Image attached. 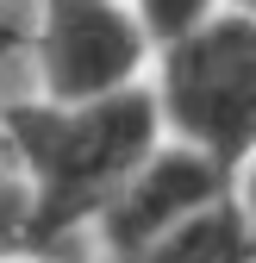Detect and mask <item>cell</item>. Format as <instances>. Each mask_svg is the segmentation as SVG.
I'll use <instances>...</instances> for the list:
<instances>
[{
  "mask_svg": "<svg viewBox=\"0 0 256 263\" xmlns=\"http://www.w3.org/2000/svg\"><path fill=\"white\" fill-rule=\"evenodd\" d=\"M25 50L38 63L44 101H100L144 82L156 38L138 0H38Z\"/></svg>",
  "mask_w": 256,
  "mask_h": 263,
  "instance_id": "3",
  "label": "cell"
},
{
  "mask_svg": "<svg viewBox=\"0 0 256 263\" xmlns=\"http://www.w3.org/2000/svg\"><path fill=\"white\" fill-rule=\"evenodd\" d=\"M150 94L163 113V138L238 176L256 157V13L219 0L163 38Z\"/></svg>",
  "mask_w": 256,
  "mask_h": 263,
  "instance_id": "2",
  "label": "cell"
},
{
  "mask_svg": "<svg viewBox=\"0 0 256 263\" xmlns=\"http://www.w3.org/2000/svg\"><path fill=\"white\" fill-rule=\"evenodd\" d=\"M219 194H231V170H219L212 157L163 138L100 207V245H106V257H125L150 238H163L169 226H181L187 213L212 207Z\"/></svg>",
  "mask_w": 256,
  "mask_h": 263,
  "instance_id": "4",
  "label": "cell"
},
{
  "mask_svg": "<svg viewBox=\"0 0 256 263\" xmlns=\"http://www.w3.org/2000/svg\"><path fill=\"white\" fill-rule=\"evenodd\" d=\"M231 194H238V207H244V219H250V238H256V157L244 163V182H238Z\"/></svg>",
  "mask_w": 256,
  "mask_h": 263,
  "instance_id": "8",
  "label": "cell"
},
{
  "mask_svg": "<svg viewBox=\"0 0 256 263\" xmlns=\"http://www.w3.org/2000/svg\"><path fill=\"white\" fill-rule=\"evenodd\" d=\"M206 7H219V0H138V13H144V25H150V38H156V44L175 38L181 25H194Z\"/></svg>",
  "mask_w": 256,
  "mask_h": 263,
  "instance_id": "7",
  "label": "cell"
},
{
  "mask_svg": "<svg viewBox=\"0 0 256 263\" xmlns=\"http://www.w3.org/2000/svg\"><path fill=\"white\" fill-rule=\"evenodd\" d=\"M19 263H31V257H19Z\"/></svg>",
  "mask_w": 256,
  "mask_h": 263,
  "instance_id": "10",
  "label": "cell"
},
{
  "mask_svg": "<svg viewBox=\"0 0 256 263\" xmlns=\"http://www.w3.org/2000/svg\"><path fill=\"white\" fill-rule=\"evenodd\" d=\"M0 132L25 182V257H44L81 219H100L119 182L163 144V113L150 82H132L100 101H13Z\"/></svg>",
  "mask_w": 256,
  "mask_h": 263,
  "instance_id": "1",
  "label": "cell"
},
{
  "mask_svg": "<svg viewBox=\"0 0 256 263\" xmlns=\"http://www.w3.org/2000/svg\"><path fill=\"white\" fill-rule=\"evenodd\" d=\"M113 263H256V238H250V219L238 207V194H219L212 207L187 213L163 238H150V245L125 251Z\"/></svg>",
  "mask_w": 256,
  "mask_h": 263,
  "instance_id": "5",
  "label": "cell"
},
{
  "mask_svg": "<svg viewBox=\"0 0 256 263\" xmlns=\"http://www.w3.org/2000/svg\"><path fill=\"white\" fill-rule=\"evenodd\" d=\"M231 7H250V13H256V0H231Z\"/></svg>",
  "mask_w": 256,
  "mask_h": 263,
  "instance_id": "9",
  "label": "cell"
},
{
  "mask_svg": "<svg viewBox=\"0 0 256 263\" xmlns=\"http://www.w3.org/2000/svg\"><path fill=\"white\" fill-rule=\"evenodd\" d=\"M25 257V182L19 170H0V263Z\"/></svg>",
  "mask_w": 256,
  "mask_h": 263,
  "instance_id": "6",
  "label": "cell"
}]
</instances>
